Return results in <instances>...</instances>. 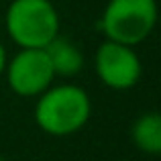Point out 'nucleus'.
<instances>
[{
	"label": "nucleus",
	"instance_id": "nucleus-1",
	"mask_svg": "<svg viewBox=\"0 0 161 161\" xmlns=\"http://www.w3.org/2000/svg\"><path fill=\"white\" fill-rule=\"evenodd\" d=\"M92 114L90 96L75 84L49 86L37 96L35 122L51 137H69L86 126Z\"/></svg>",
	"mask_w": 161,
	"mask_h": 161
},
{
	"label": "nucleus",
	"instance_id": "nucleus-2",
	"mask_svg": "<svg viewBox=\"0 0 161 161\" xmlns=\"http://www.w3.org/2000/svg\"><path fill=\"white\" fill-rule=\"evenodd\" d=\"M4 27L20 49H43L59 35V14L51 0H12Z\"/></svg>",
	"mask_w": 161,
	"mask_h": 161
},
{
	"label": "nucleus",
	"instance_id": "nucleus-9",
	"mask_svg": "<svg viewBox=\"0 0 161 161\" xmlns=\"http://www.w3.org/2000/svg\"><path fill=\"white\" fill-rule=\"evenodd\" d=\"M0 161H4V157H2V155H0Z\"/></svg>",
	"mask_w": 161,
	"mask_h": 161
},
{
	"label": "nucleus",
	"instance_id": "nucleus-6",
	"mask_svg": "<svg viewBox=\"0 0 161 161\" xmlns=\"http://www.w3.org/2000/svg\"><path fill=\"white\" fill-rule=\"evenodd\" d=\"M47 51V57L51 61L55 78H74L75 74H80L84 67V55L78 49V45L67 37L57 35L47 47H43Z\"/></svg>",
	"mask_w": 161,
	"mask_h": 161
},
{
	"label": "nucleus",
	"instance_id": "nucleus-4",
	"mask_svg": "<svg viewBox=\"0 0 161 161\" xmlns=\"http://www.w3.org/2000/svg\"><path fill=\"white\" fill-rule=\"evenodd\" d=\"M4 75L8 88L23 98H37L55 80L45 49H19L16 55L6 59Z\"/></svg>",
	"mask_w": 161,
	"mask_h": 161
},
{
	"label": "nucleus",
	"instance_id": "nucleus-7",
	"mask_svg": "<svg viewBox=\"0 0 161 161\" xmlns=\"http://www.w3.org/2000/svg\"><path fill=\"white\" fill-rule=\"evenodd\" d=\"M130 139L141 153L159 155L161 153V116L157 112H145L133 122Z\"/></svg>",
	"mask_w": 161,
	"mask_h": 161
},
{
	"label": "nucleus",
	"instance_id": "nucleus-3",
	"mask_svg": "<svg viewBox=\"0 0 161 161\" xmlns=\"http://www.w3.org/2000/svg\"><path fill=\"white\" fill-rule=\"evenodd\" d=\"M157 25L155 0H108L104 6L100 29L108 41L135 45L143 43Z\"/></svg>",
	"mask_w": 161,
	"mask_h": 161
},
{
	"label": "nucleus",
	"instance_id": "nucleus-5",
	"mask_svg": "<svg viewBox=\"0 0 161 161\" xmlns=\"http://www.w3.org/2000/svg\"><path fill=\"white\" fill-rule=\"evenodd\" d=\"M94 69L100 82L110 90H129L137 86L143 75V65L137 51L116 41H104L94 55Z\"/></svg>",
	"mask_w": 161,
	"mask_h": 161
},
{
	"label": "nucleus",
	"instance_id": "nucleus-8",
	"mask_svg": "<svg viewBox=\"0 0 161 161\" xmlns=\"http://www.w3.org/2000/svg\"><path fill=\"white\" fill-rule=\"evenodd\" d=\"M6 59H8L6 49H4V45L0 43V75L4 74V67H6Z\"/></svg>",
	"mask_w": 161,
	"mask_h": 161
}]
</instances>
